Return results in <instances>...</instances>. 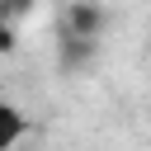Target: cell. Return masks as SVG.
<instances>
[{
	"mask_svg": "<svg viewBox=\"0 0 151 151\" xmlns=\"http://www.w3.org/2000/svg\"><path fill=\"white\" fill-rule=\"evenodd\" d=\"M24 127H28V123H24V113H19L14 104H5V99H0V151H9V146L24 137Z\"/></svg>",
	"mask_w": 151,
	"mask_h": 151,
	"instance_id": "6da1fadb",
	"label": "cell"
},
{
	"mask_svg": "<svg viewBox=\"0 0 151 151\" xmlns=\"http://www.w3.org/2000/svg\"><path fill=\"white\" fill-rule=\"evenodd\" d=\"M99 24H104V14H99L94 5H85V0L71 5V33H76V38H94Z\"/></svg>",
	"mask_w": 151,
	"mask_h": 151,
	"instance_id": "7a4b0ae2",
	"label": "cell"
},
{
	"mask_svg": "<svg viewBox=\"0 0 151 151\" xmlns=\"http://www.w3.org/2000/svg\"><path fill=\"white\" fill-rule=\"evenodd\" d=\"M28 9V0H0V19H9V14H24Z\"/></svg>",
	"mask_w": 151,
	"mask_h": 151,
	"instance_id": "3957f363",
	"label": "cell"
},
{
	"mask_svg": "<svg viewBox=\"0 0 151 151\" xmlns=\"http://www.w3.org/2000/svg\"><path fill=\"white\" fill-rule=\"evenodd\" d=\"M0 47H14V33H9L5 24H0Z\"/></svg>",
	"mask_w": 151,
	"mask_h": 151,
	"instance_id": "277c9868",
	"label": "cell"
}]
</instances>
